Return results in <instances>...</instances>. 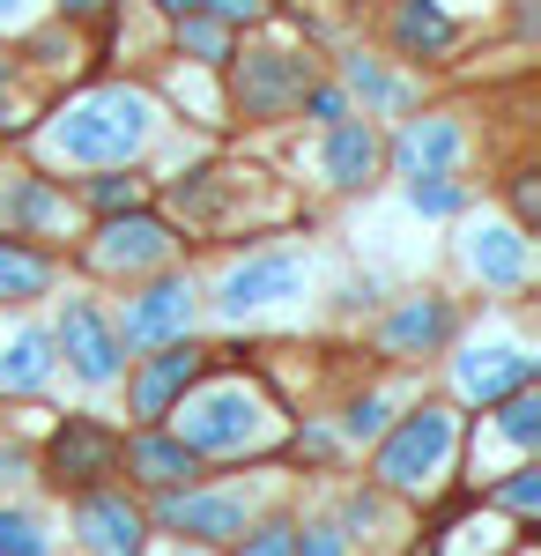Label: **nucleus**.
Listing matches in <instances>:
<instances>
[{
  "label": "nucleus",
  "instance_id": "f257e3e1",
  "mask_svg": "<svg viewBox=\"0 0 541 556\" xmlns=\"http://www.w3.org/2000/svg\"><path fill=\"white\" fill-rule=\"evenodd\" d=\"M164 430L178 445H193L201 460H246L275 445V401L267 386H252L238 371V349H223L201 379L186 386V401L164 416Z\"/></svg>",
  "mask_w": 541,
  "mask_h": 556
},
{
  "label": "nucleus",
  "instance_id": "f03ea898",
  "mask_svg": "<svg viewBox=\"0 0 541 556\" xmlns=\"http://www.w3.org/2000/svg\"><path fill=\"white\" fill-rule=\"evenodd\" d=\"M156 134V97L134 83H97L83 97H67L52 112V127L38 134L52 164H83V172H112V164H134Z\"/></svg>",
  "mask_w": 541,
  "mask_h": 556
},
{
  "label": "nucleus",
  "instance_id": "7ed1b4c3",
  "mask_svg": "<svg viewBox=\"0 0 541 556\" xmlns=\"http://www.w3.org/2000/svg\"><path fill=\"white\" fill-rule=\"evenodd\" d=\"M453 453H460V416L445 408V401H423V408H408L401 424H386L372 482L386 490V497H430V490L453 475Z\"/></svg>",
  "mask_w": 541,
  "mask_h": 556
},
{
  "label": "nucleus",
  "instance_id": "20e7f679",
  "mask_svg": "<svg viewBox=\"0 0 541 556\" xmlns=\"http://www.w3.org/2000/svg\"><path fill=\"white\" fill-rule=\"evenodd\" d=\"M223 67H230V112H238V119H252V127L290 119L297 97L319 83L312 52H297V45H246V52H230Z\"/></svg>",
  "mask_w": 541,
  "mask_h": 556
},
{
  "label": "nucleus",
  "instance_id": "39448f33",
  "mask_svg": "<svg viewBox=\"0 0 541 556\" xmlns=\"http://www.w3.org/2000/svg\"><path fill=\"white\" fill-rule=\"evenodd\" d=\"M178 223L156 208H126V215H97V238L83 245V260L112 282H141V275H164L178 260Z\"/></svg>",
  "mask_w": 541,
  "mask_h": 556
},
{
  "label": "nucleus",
  "instance_id": "423d86ee",
  "mask_svg": "<svg viewBox=\"0 0 541 556\" xmlns=\"http://www.w3.org/2000/svg\"><path fill=\"white\" fill-rule=\"evenodd\" d=\"M119 438L126 430L97 424V416H67V424H52V438L38 445V475L60 490V497L104 490V482L119 475Z\"/></svg>",
  "mask_w": 541,
  "mask_h": 556
},
{
  "label": "nucleus",
  "instance_id": "0eeeda50",
  "mask_svg": "<svg viewBox=\"0 0 541 556\" xmlns=\"http://www.w3.org/2000/svg\"><path fill=\"white\" fill-rule=\"evenodd\" d=\"M193 319H201V298H193V282L178 275V267H164V275H141L134 282V298H126V312L112 319V334H119V349H164V342H186L193 334Z\"/></svg>",
  "mask_w": 541,
  "mask_h": 556
},
{
  "label": "nucleus",
  "instance_id": "6e6552de",
  "mask_svg": "<svg viewBox=\"0 0 541 556\" xmlns=\"http://www.w3.org/2000/svg\"><path fill=\"white\" fill-rule=\"evenodd\" d=\"M149 527H164L171 542H193V549H223V542H238V534L252 527V497H238V490H201V482H186V490L156 497Z\"/></svg>",
  "mask_w": 541,
  "mask_h": 556
},
{
  "label": "nucleus",
  "instance_id": "1a4fd4ad",
  "mask_svg": "<svg viewBox=\"0 0 541 556\" xmlns=\"http://www.w3.org/2000/svg\"><path fill=\"white\" fill-rule=\"evenodd\" d=\"M209 364H215V349H201L193 334H186V342H164V349H141V364H134V379H126L134 424H164L171 408L186 401V386L201 379Z\"/></svg>",
  "mask_w": 541,
  "mask_h": 556
},
{
  "label": "nucleus",
  "instance_id": "9d476101",
  "mask_svg": "<svg viewBox=\"0 0 541 556\" xmlns=\"http://www.w3.org/2000/svg\"><path fill=\"white\" fill-rule=\"evenodd\" d=\"M52 356H60L83 386H97V393L126 379V349H119V334H112V319H104L89 298H67L60 327H52Z\"/></svg>",
  "mask_w": 541,
  "mask_h": 556
},
{
  "label": "nucleus",
  "instance_id": "9b49d317",
  "mask_svg": "<svg viewBox=\"0 0 541 556\" xmlns=\"http://www.w3.org/2000/svg\"><path fill=\"white\" fill-rule=\"evenodd\" d=\"M201 453L193 445H178L164 424H134L119 438V475L134 490H149V497H171V490H186V482H201Z\"/></svg>",
  "mask_w": 541,
  "mask_h": 556
},
{
  "label": "nucleus",
  "instance_id": "f8f14e48",
  "mask_svg": "<svg viewBox=\"0 0 541 556\" xmlns=\"http://www.w3.org/2000/svg\"><path fill=\"white\" fill-rule=\"evenodd\" d=\"M460 260H467V275H475L482 290H527V275H534V238H527L519 223L482 215V223L460 230Z\"/></svg>",
  "mask_w": 541,
  "mask_h": 556
},
{
  "label": "nucleus",
  "instance_id": "ddd939ff",
  "mask_svg": "<svg viewBox=\"0 0 541 556\" xmlns=\"http://www.w3.org/2000/svg\"><path fill=\"white\" fill-rule=\"evenodd\" d=\"M75 534H83L89 556H149V513L112 482L75 497Z\"/></svg>",
  "mask_w": 541,
  "mask_h": 556
},
{
  "label": "nucleus",
  "instance_id": "4468645a",
  "mask_svg": "<svg viewBox=\"0 0 541 556\" xmlns=\"http://www.w3.org/2000/svg\"><path fill=\"white\" fill-rule=\"evenodd\" d=\"M297 290H304V260L297 253H252L215 282V312L223 319H246V312H267V304L297 298Z\"/></svg>",
  "mask_w": 541,
  "mask_h": 556
},
{
  "label": "nucleus",
  "instance_id": "2eb2a0df",
  "mask_svg": "<svg viewBox=\"0 0 541 556\" xmlns=\"http://www.w3.org/2000/svg\"><path fill=\"white\" fill-rule=\"evenodd\" d=\"M460 156H467V127H460L453 112H423V119H408L386 141V164L401 178H453Z\"/></svg>",
  "mask_w": 541,
  "mask_h": 556
},
{
  "label": "nucleus",
  "instance_id": "dca6fc26",
  "mask_svg": "<svg viewBox=\"0 0 541 556\" xmlns=\"http://www.w3.org/2000/svg\"><path fill=\"white\" fill-rule=\"evenodd\" d=\"M460 334V304L453 298H401L378 319V356H438Z\"/></svg>",
  "mask_w": 541,
  "mask_h": 556
},
{
  "label": "nucleus",
  "instance_id": "f3484780",
  "mask_svg": "<svg viewBox=\"0 0 541 556\" xmlns=\"http://www.w3.org/2000/svg\"><path fill=\"white\" fill-rule=\"evenodd\" d=\"M453 386H460V401H475V408H498L504 393L534 386V349H519V342L467 349V356L453 364Z\"/></svg>",
  "mask_w": 541,
  "mask_h": 556
},
{
  "label": "nucleus",
  "instance_id": "a211bd4d",
  "mask_svg": "<svg viewBox=\"0 0 541 556\" xmlns=\"http://www.w3.org/2000/svg\"><path fill=\"white\" fill-rule=\"evenodd\" d=\"M378 164H386V134H378L372 119H334V127H327L319 172H327L334 193H356V186H372Z\"/></svg>",
  "mask_w": 541,
  "mask_h": 556
},
{
  "label": "nucleus",
  "instance_id": "6ab92c4d",
  "mask_svg": "<svg viewBox=\"0 0 541 556\" xmlns=\"http://www.w3.org/2000/svg\"><path fill=\"white\" fill-rule=\"evenodd\" d=\"M0 215H8V230H15V238H60V230H67V193H60L52 178L23 172V178H8Z\"/></svg>",
  "mask_w": 541,
  "mask_h": 556
},
{
  "label": "nucleus",
  "instance_id": "aec40b11",
  "mask_svg": "<svg viewBox=\"0 0 541 556\" xmlns=\"http://www.w3.org/2000/svg\"><path fill=\"white\" fill-rule=\"evenodd\" d=\"M52 275H60V260L45 253L38 238H15V230H0V304H30L52 290Z\"/></svg>",
  "mask_w": 541,
  "mask_h": 556
},
{
  "label": "nucleus",
  "instance_id": "412c9836",
  "mask_svg": "<svg viewBox=\"0 0 541 556\" xmlns=\"http://www.w3.org/2000/svg\"><path fill=\"white\" fill-rule=\"evenodd\" d=\"M52 371H60V356H52V334L45 327H15L0 342V393H45Z\"/></svg>",
  "mask_w": 541,
  "mask_h": 556
},
{
  "label": "nucleus",
  "instance_id": "4be33fe9",
  "mask_svg": "<svg viewBox=\"0 0 541 556\" xmlns=\"http://www.w3.org/2000/svg\"><path fill=\"white\" fill-rule=\"evenodd\" d=\"M453 15L438 8V0H401L393 8V52H408V60H438V52H453Z\"/></svg>",
  "mask_w": 541,
  "mask_h": 556
},
{
  "label": "nucleus",
  "instance_id": "5701e85b",
  "mask_svg": "<svg viewBox=\"0 0 541 556\" xmlns=\"http://www.w3.org/2000/svg\"><path fill=\"white\" fill-rule=\"evenodd\" d=\"M83 208H97V215L149 208V178L134 172V164H112V172H89V178H83Z\"/></svg>",
  "mask_w": 541,
  "mask_h": 556
},
{
  "label": "nucleus",
  "instance_id": "b1692460",
  "mask_svg": "<svg viewBox=\"0 0 541 556\" xmlns=\"http://www.w3.org/2000/svg\"><path fill=\"white\" fill-rule=\"evenodd\" d=\"M498 438H504V445H519V453H534V445H541V386H519V393H504V401H498Z\"/></svg>",
  "mask_w": 541,
  "mask_h": 556
},
{
  "label": "nucleus",
  "instance_id": "393cba45",
  "mask_svg": "<svg viewBox=\"0 0 541 556\" xmlns=\"http://www.w3.org/2000/svg\"><path fill=\"white\" fill-rule=\"evenodd\" d=\"M178 52H193L201 67H223V60H230V23H215L209 8L178 15Z\"/></svg>",
  "mask_w": 541,
  "mask_h": 556
},
{
  "label": "nucleus",
  "instance_id": "a878e982",
  "mask_svg": "<svg viewBox=\"0 0 541 556\" xmlns=\"http://www.w3.org/2000/svg\"><path fill=\"white\" fill-rule=\"evenodd\" d=\"M341 83H349L356 97H364V119H372V112H393V104H408V89L393 83V75H386L378 60H364V52H356V60L341 67Z\"/></svg>",
  "mask_w": 541,
  "mask_h": 556
},
{
  "label": "nucleus",
  "instance_id": "bb28decb",
  "mask_svg": "<svg viewBox=\"0 0 541 556\" xmlns=\"http://www.w3.org/2000/svg\"><path fill=\"white\" fill-rule=\"evenodd\" d=\"M0 556H52V542H45L38 513H23V505H0Z\"/></svg>",
  "mask_w": 541,
  "mask_h": 556
},
{
  "label": "nucleus",
  "instance_id": "cd10ccee",
  "mask_svg": "<svg viewBox=\"0 0 541 556\" xmlns=\"http://www.w3.org/2000/svg\"><path fill=\"white\" fill-rule=\"evenodd\" d=\"M230 549L238 556H297V519H252Z\"/></svg>",
  "mask_w": 541,
  "mask_h": 556
},
{
  "label": "nucleus",
  "instance_id": "c85d7f7f",
  "mask_svg": "<svg viewBox=\"0 0 541 556\" xmlns=\"http://www.w3.org/2000/svg\"><path fill=\"white\" fill-rule=\"evenodd\" d=\"M386 416H393L386 393H356L349 416H341V438H349V445H378V438H386Z\"/></svg>",
  "mask_w": 541,
  "mask_h": 556
},
{
  "label": "nucleus",
  "instance_id": "c756f323",
  "mask_svg": "<svg viewBox=\"0 0 541 556\" xmlns=\"http://www.w3.org/2000/svg\"><path fill=\"white\" fill-rule=\"evenodd\" d=\"M482 497H498L504 513H519V519H527V513H541V468H534V460H519V468L504 475L498 490H482Z\"/></svg>",
  "mask_w": 541,
  "mask_h": 556
},
{
  "label": "nucleus",
  "instance_id": "7c9ffc66",
  "mask_svg": "<svg viewBox=\"0 0 541 556\" xmlns=\"http://www.w3.org/2000/svg\"><path fill=\"white\" fill-rule=\"evenodd\" d=\"M408 208L416 215H460L467 208V186H453V178H408Z\"/></svg>",
  "mask_w": 541,
  "mask_h": 556
},
{
  "label": "nucleus",
  "instance_id": "2f4dec72",
  "mask_svg": "<svg viewBox=\"0 0 541 556\" xmlns=\"http://www.w3.org/2000/svg\"><path fill=\"white\" fill-rule=\"evenodd\" d=\"M297 556H349V527L341 519H304L297 527Z\"/></svg>",
  "mask_w": 541,
  "mask_h": 556
},
{
  "label": "nucleus",
  "instance_id": "473e14b6",
  "mask_svg": "<svg viewBox=\"0 0 541 556\" xmlns=\"http://www.w3.org/2000/svg\"><path fill=\"white\" fill-rule=\"evenodd\" d=\"M297 112H304V119H319V127H334V119H349V97H341L334 83H312L304 97H297Z\"/></svg>",
  "mask_w": 541,
  "mask_h": 556
},
{
  "label": "nucleus",
  "instance_id": "72a5a7b5",
  "mask_svg": "<svg viewBox=\"0 0 541 556\" xmlns=\"http://www.w3.org/2000/svg\"><path fill=\"white\" fill-rule=\"evenodd\" d=\"M201 8H209L215 23H230V30H238V23H260V8H267V0H201Z\"/></svg>",
  "mask_w": 541,
  "mask_h": 556
},
{
  "label": "nucleus",
  "instance_id": "f704fd0d",
  "mask_svg": "<svg viewBox=\"0 0 541 556\" xmlns=\"http://www.w3.org/2000/svg\"><path fill=\"white\" fill-rule=\"evenodd\" d=\"M334 430H297V445H290V460H334Z\"/></svg>",
  "mask_w": 541,
  "mask_h": 556
},
{
  "label": "nucleus",
  "instance_id": "c9c22d12",
  "mask_svg": "<svg viewBox=\"0 0 541 556\" xmlns=\"http://www.w3.org/2000/svg\"><path fill=\"white\" fill-rule=\"evenodd\" d=\"M60 15H75V23H89V15H104V0H60Z\"/></svg>",
  "mask_w": 541,
  "mask_h": 556
},
{
  "label": "nucleus",
  "instance_id": "e433bc0d",
  "mask_svg": "<svg viewBox=\"0 0 541 556\" xmlns=\"http://www.w3.org/2000/svg\"><path fill=\"white\" fill-rule=\"evenodd\" d=\"M0 134H15V119H8V67H0Z\"/></svg>",
  "mask_w": 541,
  "mask_h": 556
},
{
  "label": "nucleus",
  "instance_id": "4c0bfd02",
  "mask_svg": "<svg viewBox=\"0 0 541 556\" xmlns=\"http://www.w3.org/2000/svg\"><path fill=\"white\" fill-rule=\"evenodd\" d=\"M156 8H164V15H193L201 0H156Z\"/></svg>",
  "mask_w": 541,
  "mask_h": 556
},
{
  "label": "nucleus",
  "instance_id": "58836bf2",
  "mask_svg": "<svg viewBox=\"0 0 541 556\" xmlns=\"http://www.w3.org/2000/svg\"><path fill=\"white\" fill-rule=\"evenodd\" d=\"M164 556H215V549H193V542H171Z\"/></svg>",
  "mask_w": 541,
  "mask_h": 556
},
{
  "label": "nucleus",
  "instance_id": "ea45409f",
  "mask_svg": "<svg viewBox=\"0 0 541 556\" xmlns=\"http://www.w3.org/2000/svg\"><path fill=\"white\" fill-rule=\"evenodd\" d=\"M15 8H23V0H0V23H15Z\"/></svg>",
  "mask_w": 541,
  "mask_h": 556
}]
</instances>
